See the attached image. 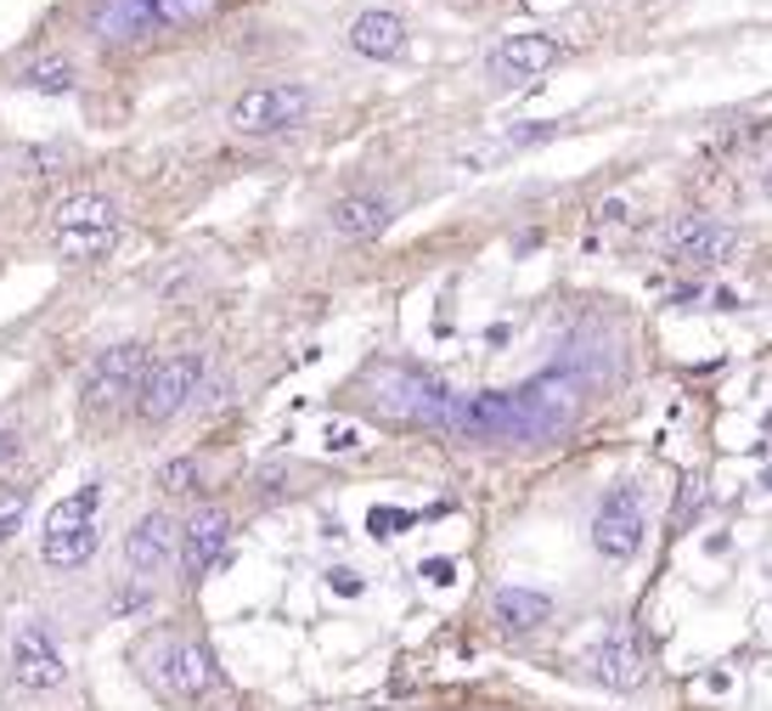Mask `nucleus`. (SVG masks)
Listing matches in <instances>:
<instances>
[{
    "instance_id": "obj_29",
    "label": "nucleus",
    "mask_w": 772,
    "mask_h": 711,
    "mask_svg": "<svg viewBox=\"0 0 772 711\" xmlns=\"http://www.w3.org/2000/svg\"><path fill=\"white\" fill-rule=\"evenodd\" d=\"M12 458H17V430H12V424H0V469H7Z\"/></svg>"
},
{
    "instance_id": "obj_9",
    "label": "nucleus",
    "mask_w": 772,
    "mask_h": 711,
    "mask_svg": "<svg viewBox=\"0 0 772 711\" xmlns=\"http://www.w3.org/2000/svg\"><path fill=\"white\" fill-rule=\"evenodd\" d=\"M311 113V91L293 85V80H277V85H254L231 103V131L243 136H277V131H293L299 119Z\"/></svg>"
},
{
    "instance_id": "obj_13",
    "label": "nucleus",
    "mask_w": 772,
    "mask_h": 711,
    "mask_svg": "<svg viewBox=\"0 0 772 711\" xmlns=\"http://www.w3.org/2000/svg\"><path fill=\"white\" fill-rule=\"evenodd\" d=\"M592 547L603 559H631L637 547H643V508H637L631 492H615L610 503L598 508L592 520Z\"/></svg>"
},
{
    "instance_id": "obj_11",
    "label": "nucleus",
    "mask_w": 772,
    "mask_h": 711,
    "mask_svg": "<svg viewBox=\"0 0 772 711\" xmlns=\"http://www.w3.org/2000/svg\"><path fill=\"white\" fill-rule=\"evenodd\" d=\"M176 542H181V526L164 508H153V514H142V520H136V531L124 537V565L136 570L142 581H153L158 570H170Z\"/></svg>"
},
{
    "instance_id": "obj_15",
    "label": "nucleus",
    "mask_w": 772,
    "mask_h": 711,
    "mask_svg": "<svg viewBox=\"0 0 772 711\" xmlns=\"http://www.w3.org/2000/svg\"><path fill=\"white\" fill-rule=\"evenodd\" d=\"M457 430L474 441H514L519 435V407L514 390H480L457 407Z\"/></svg>"
},
{
    "instance_id": "obj_14",
    "label": "nucleus",
    "mask_w": 772,
    "mask_h": 711,
    "mask_svg": "<svg viewBox=\"0 0 772 711\" xmlns=\"http://www.w3.org/2000/svg\"><path fill=\"white\" fill-rule=\"evenodd\" d=\"M665 254H677V261H727L733 254V226H722L716 215H683L665 226Z\"/></svg>"
},
{
    "instance_id": "obj_17",
    "label": "nucleus",
    "mask_w": 772,
    "mask_h": 711,
    "mask_svg": "<svg viewBox=\"0 0 772 711\" xmlns=\"http://www.w3.org/2000/svg\"><path fill=\"white\" fill-rule=\"evenodd\" d=\"M91 23H96V35L113 40V46L158 35V12H153V0H102Z\"/></svg>"
},
{
    "instance_id": "obj_20",
    "label": "nucleus",
    "mask_w": 772,
    "mask_h": 711,
    "mask_svg": "<svg viewBox=\"0 0 772 711\" xmlns=\"http://www.w3.org/2000/svg\"><path fill=\"white\" fill-rule=\"evenodd\" d=\"M350 46L361 51V57H400V46H407V23H400L395 12H361L355 23H350Z\"/></svg>"
},
{
    "instance_id": "obj_30",
    "label": "nucleus",
    "mask_w": 772,
    "mask_h": 711,
    "mask_svg": "<svg viewBox=\"0 0 772 711\" xmlns=\"http://www.w3.org/2000/svg\"><path fill=\"white\" fill-rule=\"evenodd\" d=\"M767 198H772V176H767Z\"/></svg>"
},
{
    "instance_id": "obj_22",
    "label": "nucleus",
    "mask_w": 772,
    "mask_h": 711,
    "mask_svg": "<svg viewBox=\"0 0 772 711\" xmlns=\"http://www.w3.org/2000/svg\"><path fill=\"white\" fill-rule=\"evenodd\" d=\"M158 28H186V23H204L220 12V0H153Z\"/></svg>"
},
{
    "instance_id": "obj_3",
    "label": "nucleus",
    "mask_w": 772,
    "mask_h": 711,
    "mask_svg": "<svg viewBox=\"0 0 772 711\" xmlns=\"http://www.w3.org/2000/svg\"><path fill=\"white\" fill-rule=\"evenodd\" d=\"M119 243V204L102 192H74L51 209V249L62 261H96Z\"/></svg>"
},
{
    "instance_id": "obj_6",
    "label": "nucleus",
    "mask_w": 772,
    "mask_h": 711,
    "mask_svg": "<svg viewBox=\"0 0 772 711\" xmlns=\"http://www.w3.org/2000/svg\"><path fill=\"white\" fill-rule=\"evenodd\" d=\"M147 350L142 345H108L91 356V367L80 378V401L91 412H113V407H130L142 396V378H147Z\"/></svg>"
},
{
    "instance_id": "obj_28",
    "label": "nucleus",
    "mask_w": 772,
    "mask_h": 711,
    "mask_svg": "<svg viewBox=\"0 0 772 711\" xmlns=\"http://www.w3.org/2000/svg\"><path fill=\"white\" fill-rule=\"evenodd\" d=\"M333 593H339V599H355V593H361V576H355V570H333Z\"/></svg>"
},
{
    "instance_id": "obj_10",
    "label": "nucleus",
    "mask_w": 772,
    "mask_h": 711,
    "mask_svg": "<svg viewBox=\"0 0 772 711\" xmlns=\"http://www.w3.org/2000/svg\"><path fill=\"white\" fill-rule=\"evenodd\" d=\"M226 542H231V520H226V508H197L192 520L181 526V542H176V554H181V576L197 581V576H209L215 559L226 554Z\"/></svg>"
},
{
    "instance_id": "obj_18",
    "label": "nucleus",
    "mask_w": 772,
    "mask_h": 711,
    "mask_svg": "<svg viewBox=\"0 0 772 711\" xmlns=\"http://www.w3.org/2000/svg\"><path fill=\"white\" fill-rule=\"evenodd\" d=\"M333 232L350 238V243L378 238V232H389V204L378 198V192H350V198L333 204Z\"/></svg>"
},
{
    "instance_id": "obj_4",
    "label": "nucleus",
    "mask_w": 772,
    "mask_h": 711,
    "mask_svg": "<svg viewBox=\"0 0 772 711\" xmlns=\"http://www.w3.org/2000/svg\"><path fill=\"white\" fill-rule=\"evenodd\" d=\"M581 390H587V378L581 373H569L564 362L547 367L542 378H530L514 390V407H519V435L514 441H553L569 430V418H576L581 407Z\"/></svg>"
},
{
    "instance_id": "obj_1",
    "label": "nucleus",
    "mask_w": 772,
    "mask_h": 711,
    "mask_svg": "<svg viewBox=\"0 0 772 711\" xmlns=\"http://www.w3.org/2000/svg\"><path fill=\"white\" fill-rule=\"evenodd\" d=\"M373 396L384 407V418L400 424H423V430H457V396L441 378H429L423 367H378L373 373Z\"/></svg>"
},
{
    "instance_id": "obj_2",
    "label": "nucleus",
    "mask_w": 772,
    "mask_h": 711,
    "mask_svg": "<svg viewBox=\"0 0 772 711\" xmlns=\"http://www.w3.org/2000/svg\"><path fill=\"white\" fill-rule=\"evenodd\" d=\"M102 486H80V492H69L51 514H46V531H40V559L51 565V570H80V565H91V554H96V542H102Z\"/></svg>"
},
{
    "instance_id": "obj_7",
    "label": "nucleus",
    "mask_w": 772,
    "mask_h": 711,
    "mask_svg": "<svg viewBox=\"0 0 772 711\" xmlns=\"http://www.w3.org/2000/svg\"><path fill=\"white\" fill-rule=\"evenodd\" d=\"M7 672H12V684L23 695H51L62 689V677H69V661H62V643L46 622H17L12 638H7Z\"/></svg>"
},
{
    "instance_id": "obj_27",
    "label": "nucleus",
    "mask_w": 772,
    "mask_h": 711,
    "mask_svg": "<svg viewBox=\"0 0 772 711\" xmlns=\"http://www.w3.org/2000/svg\"><path fill=\"white\" fill-rule=\"evenodd\" d=\"M327 446H333V451H350V446H361V435H355L350 424H327Z\"/></svg>"
},
{
    "instance_id": "obj_12",
    "label": "nucleus",
    "mask_w": 772,
    "mask_h": 711,
    "mask_svg": "<svg viewBox=\"0 0 772 711\" xmlns=\"http://www.w3.org/2000/svg\"><path fill=\"white\" fill-rule=\"evenodd\" d=\"M553 62H558V40L553 35H508V40L491 51L485 69L502 85H530V80H542Z\"/></svg>"
},
{
    "instance_id": "obj_8",
    "label": "nucleus",
    "mask_w": 772,
    "mask_h": 711,
    "mask_svg": "<svg viewBox=\"0 0 772 711\" xmlns=\"http://www.w3.org/2000/svg\"><path fill=\"white\" fill-rule=\"evenodd\" d=\"M204 390V356H164V362L147 367L142 378V396H136V412H142V424H170L176 412L192 407V396Z\"/></svg>"
},
{
    "instance_id": "obj_21",
    "label": "nucleus",
    "mask_w": 772,
    "mask_h": 711,
    "mask_svg": "<svg viewBox=\"0 0 772 711\" xmlns=\"http://www.w3.org/2000/svg\"><path fill=\"white\" fill-rule=\"evenodd\" d=\"M17 85L46 91V96H62V91H74V69H69L62 57H40V62H28V69L17 74Z\"/></svg>"
},
{
    "instance_id": "obj_19",
    "label": "nucleus",
    "mask_w": 772,
    "mask_h": 711,
    "mask_svg": "<svg viewBox=\"0 0 772 711\" xmlns=\"http://www.w3.org/2000/svg\"><path fill=\"white\" fill-rule=\"evenodd\" d=\"M491 616H496L502 632H535V627L553 616V599L535 593V588H496Z\"/></svg>"
},
{
    "instance_id": "obj_26",
    "label": "nucleus",
    "mask_w": 772,
    "mask_h": 711,
    "mask_svg": "<svg viewBox=\"0 0 772 711\" xmlns=\"http://www.w3.org/2000/svg\"><path fill=\"white\" fill-rule=\"evenodd\" d=\"M423 581H429V588H451V581H457V565H451V559H423Z\"/></svg>"
},
{
    "instance_id": "obj_25",
    "label": "nucleus",
    "mask_w": 772,
    "mask_h": 711,
    "mask_svg": "<svg viewBox=\"0 0 772 711\" xmlns=\"http://www.w3.org/2000/svg\"><path fill=\"white\" fill-rule=\"evenodd\" d=\"M412 526V514H395V508H373V531L378 537H395V531H407Z\"/></svg>"
},
{
    "instance_id": "obj_23",
    "label": "nucleus",
    "mask_w": 772,
    "mask_h": 711,
    "mask_svg": "<svg viewBox=\"0 0 772 711\" xmlns=\"http://www.w3.org/2000/svg\"><path fill=\"white\" fill-rule=\"evenodd\" d=\"M28 514V486H0V542H7Z\"/></svg>"
},
{
    "instance_id": "obj_24",
    "label": "nucleus",
    "mask_w": 772,
    "mask_h": 711,
    "mask_svg": "<svg viewBox=\"0 0 772 711\" xmlns=\"http://www.w3.org/2000/svg\"><path fill=\"white\" fill-rule=\"evenodd\" d=\"M192 480H197V463L192 458H170V463H164V474H158V486L164 492H192Z\"/></svg>"
},
{
    "instance_id": "obj_5",
    "label": "nucleus",
    "mask_w": 772,
    "mask_h": 711,
    "mask_svg": "<svg viewBox=\"0 0 772 711\" xmlns=\"http://www.w3.org/2000/svg\"><path fill=\"white\" fill-rule=\"evenodd\" d=\"M147 666V684L158 695H170V700H204L215 684H220V666L209 655V643H197V638H158L153 650L142 655Z\"/></svg>"
},
{
    "instance_id": "obj_16",
    "label": "nucleus",
    "mask_w": 772,
    "mask_h": 711,
    "mask_svg": "<svg viewBox=\"0 0 772 711\" xmlns=\"http://www.w3.org/2000/svg\"><path fill=\"white\" fill-rule=\"evenodd\" d=\"M587 666L603 689H637L643 684V650H637L631 632H610L598 650H587Z\"/></svg>"
}]
</instances>
